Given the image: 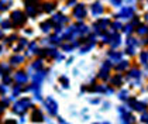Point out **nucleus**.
Masks as SVG:
<instances>
[{
  "label": "nucleus",
  "mask_w": 148,
  "mask_h": 124,
  "mask_svg": "<svg viewBox=\"0 0 148 124\" xmlns=\"http://www.w3.org/2000/svg\"><path fill=\"white\" fill-rule=\"evenodd\" d=\"M121 121H123V123H133V121H134V117H133L131 114H127V113H124V114H123Z\"/></svg>",
  "instance_id": "7"
},
{
  "label": "nucleus",
  "mask_w": 148,
  "mask_h": 124,
  "mask_svg": "<svg viewBox=\"0 0 148 124\" xmlns=\"http://www.w3.org/2000/svg\"><path fill=\"white\" fill-rule=\"evenodd\" d=\"M112 82H113V85H116V86L121 85V76H120V75H117V76H116V78H114Z\"/></svg>",
  "instance_id": "12"
},
{
  "label": "nucleus",
  "mask_w": 148,
  "mask_h": 124,
  "mask_svg": "<svg viewBox=\"0 0 148 124\" xmlns=\"http://www.w3.org/2000/svg\"><path fill=\"white\" fill-rule=\"evenodd\" d=\"M113 27H114V30H120V28H121L123 25H121L120 23H114V24H113Z\"/></svg>",
  "instance_id": "19"
},
{
  "label": "nucleus",
  "mask_w": 148,
  "mask_h": 124,
  "mask_svg": "<svg viewBox=\"0 0 148 124\" xmlns=\"http://www.w3.org/2000/svg\"><path fill=\"white\" fill-rule=\"evenodd\" d=\"M109 58H110L113 62H117V61H120V58H121V52H114V51H112V52H109Z\"/></svg>",
  "instance_id": "5"
},
{
  "label": "nucleus",
  "mask_w": 148,
  "mask_h": 124,
  "mask_svg": "<svg viewBox=\"0 0 148 124\" xmlns=\"http://www.w3.org/2000/svg\"><path fill=\"white\" fill-rule=\"evenodd\" d=\"M110 1H112V4H113V6L120 7V4H121V1H123V0H110Z\"/></svg>",
  "instance_id": "15"
},
{
  "label": "nucleus",
  "mask_w": 148,
  "mask_h": 124,
  "mask_svg": "<svg viewBox=\"0 0 148 124\" xmlns=\"http://www.w3.org/2000/svg\"><path fill=\"white\" fill-rule=\"evenodd\" d=\"M127 97H128V92H127V90H123V92L119 95V99H121V100H125Z\"/></svg>",
  "instance_id": "13"
},
{
  "label": "nucleus",
  "mask_w": 148,
  "mask_h": 124,
  "mask_svg": "<svg viewBox=\"0 0 148 124\" xmlns=\"http://www.w3.org/2000/svg\"><path fill=\"white\" fill-rule=\"evenodd\" d=\"M42 30H44V31H49V24H42Z\"/></svg>",
  "instance_id": "20"
},
{
  "label": "nucleus",
  "mask_w": 148,
  "mask_h": 124,
  "mask_svg": "<svg viewBox=\"0 0 148 124\" xmlns=\"http://www.w3.org/2000/svg\"><path fill=\"white\" fill-rule=\"evenodd\" d=\"M133 13H134L133 7H123L121 11L119 13V17H121V18H130V17H133Z\"/></svg>",
  "instance_id": "2"
},
{
  "label": "nucleus",
  "mask_w": 148,
  "mask_h": 124,
  "mask_svg": "<svg viewBox=\"0 0 148 124\" xmlns=\"http://www.w3.org/2000/svg\"><path fill=\"white\" fill-rule=\"evenodd\" d=\"M73 14H75V17H78V18H83V17L86 16V9H85V6H83V4L76 6V7H75V11H73Z\"/></svg>",
  "instance_id": "3"
},
{
  "label": "nucleus",
  "mask_w": 148,
  "mask_h": 124,
  "mask_svg": "<svg viewBox=\"0 0 148 124\" xmlns=\"http://www.w3.org/2000/svg\"><path fill=\"white\" fill-rule=\"evenodd\" d=\"M141 121L148 123V114H143V116H141Z\"/></svg>",
  "instance_id": "18"
},
{
  "label": "nucleus",
  "mask_w": 148,
  "mask_h": 124,
  "mask_svg": "<svg viewBox=\"0 0 148 124\" xmlns=\"http://www.w3.org/2000/svg\"><path fill=\"white\" fill-rule=\"evenodd\" d=\"M128 76H130V78H140V71H138V69H133V71H130Z\"/></svg>",
  "instance_id": "9"
},
{
  "label": "nucleus",
  "mask_w": 148,
  "mask_h": 124,
  "mask_svg": "<svg viewBox=\"0 0 148 124\" xmlns=\"http://www.w3.org/2000/svg\"><path fill=\"white\" fill-rule=\"evenodd\" d=\"M127 44L128 45H137V41L134 38H128V41H127Z\"/></svg>",
  "instance_id": "17"
},
{
  "label": "nucleus",
  "mask_w": 148,
  "mask_h": 124,
  "mask_svg": "<svg viewBox=\"0 0 148 124\" xmlns=\"http://www.w3.org/2000/svg\"><path fill=\"white\" fill-rule=\"evenodd\" d=\"M147 20H148V16H147Z\"/></svg>",
  "instance_id": "22"
},
{
  "label": "nucleus",
  "mask_w": 148,
  "mask_h": 124,
  "mask_svg": "<svg viewBox=\"0 0 148 124\" xmlns=\"http://www.w3.org/2000/svg\"><path fill=\"white\" fill-rule=\"evenodd\" d=\"M131 31H133V24H128V25H125L124 33H125V34H130Z\"/></svg>",
  "instance_id": "14"
},
{
  "label": "nucleus",
  "mask_w": 148,
  "mask_h": 124,
  "mask_svg": "<svg viewBox=\"0 0 148 124\" xmlns=\"http://www.w3.org/2000/svg\"><path fill=\"white\" fill-rule=\"evenodd\" d=\"M61 82H62V83H68V79L66 78H61Z\"/></svg>",
  "instance_id": "21"
},
{
  "label": "nucleus",
  "mask_w": 148,
  "mask_h": 124,
  "mask_svg": "<svg viewBox=\"0 0 148 124\" xmlns=\"http://www.w3.org/2000/svg\"><path fill=\"white\" fill-rule=\"evenodd\" d=\"M137 31H138V34H140V35H144V34H148V27H147V25H140Z\"/></svg>",
  "instance_id": "8"
},
{
  "label": "nucleus",
  "mask_w": 148,
  "mask_h": 124,
  "mask_svg": "<svg viewBox=\"0 0 148 124\" xmlns=\"http://www.w3.org/2000/svg\"><path fill=\"white\" fill-rule=\"evenodd\" d=\"M134 52H136V49H134V45H133L131 48H130V47L127 48V54H130V55H134Z\"/></svg>",
  "instance_id": "16"
},
{
  "label": "nucleus",
  "mask_w": 148,
  "mask_h": 124,
  "mask_svg": "<svg viewBox=\"0 0 148 124\" xmlns=\"http://www.w3.org/2000/svg\"><path fill=\"white\" fill-rule=\"evenodd\" d=\"M127 66H128V62H127V61H121V64L117 66V71H120V72H121V71H124Z\"/></svg>",
  "instance_id": "10"
},
{
  "label": "nucleus",
  "mask_w": 148,
  "mask_h": 124,
  "mask_svg": "<svg viewBox=\"0 0 148 124\" xmlns=\"http://www.w3.org/2000/svg\"><path fill=\"white\" fill-rule=\"evenodd\" d=\"M47 107H48V112L51 113L52 116L57 114L58 106H57V103H55V100H52V97H48V99H47Z\"/></svg>",
  "instance_id": "1"
},
{
  "label": "nucleus",
  "mask_w": 148,
  "mask_h": 124,
  "mask_svg": "<svg viewBox=\"0 0 148 124\" xmlns=\"http://www.w3.org/2000/svg\"><path fill=\"white\" fill-rule=\"evenodd\" d=\"M92 13H93V16H100L103 13L102 4H100V3H95L93 7H92Z\"/></svg>",
  "instance_id": "4"
},
{
  "label": "nucleus",
  "mask_w": 148,
  "mask_h": 124,
  "mask_svg": "<svg viewBox=\"0 0 148 124\" xmlns=\"http://www.w3.org/2000/svg\"><path fill=\"white\" fill-rule=\"evenodd\" d=\"M141 61H143V64H148V52L147 51H143V52H141Z\"/></svg>",
  "instance_id": "11"
},
{
  "label": "nucleus",
  "mask_w": 148,
  "mask_h": 124,
  "mask_svg": "<svg viewBox=\"0 0 148 124\" xmlns=\"http://www.w3.org/2000/svg\"><path fill=\"white\" fill-rule=\"evenodd\" d=\"M109 42H110L112 47H117V45H120V42H121V38H120V35H114Z\"/></svg>",
  "instance_id": "6"
}]
</instances>
